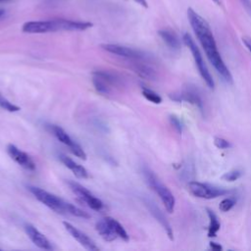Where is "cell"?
<instances>
[{
    "mask_svg": "<svg viewBox=\"0 0 251 251\" xmlns=\"http://www.w3.org/2000/svg\"><path fill=\"white\" fill-rule=\"evenodd\" d=\"M187 18L194 33L196 34V37L198 38L201 46L203 47L206 53L207 58L215 68L216 72L222 76V78L226 82H231V74L227 67L226 66L218 50L217 43L209 24L191 8L187 9Z\"/></svg>",
    "mask_w": 251,
    "mask_h": 251,
    "instance_id": "6da1fadb",
    "label": "cell"
},
{
    "mask_svg": "<svg viewBox=\"0 0 251 251\" xmlns=\"http://www.w3.org/2000/svg\"><path fill=\"white\" fill-rule=\"evenodd\" d=\"M92 26L91 23L73 21L67 19H54L47 21H31L24 24L22 30L25 33H47L61 30H85Z\"/></svg>",
    "mask_w": 251,
    "mask_h": 251,
    "instance_id": "7a4b0ae2",
    "label": "cell"
},
{
    "mask_svg": "<svg viewBox=\"0 0 251 251\" xmlns=\"http://www.w3.org/2000/svg\"><path fill=\"white\" fill-rule=\"evenodd\" d=\"M142 174L147 184L153 189L163 202L166 210L169 213H173L176 205V199L171 190L160 180V178L149 168L145 167L142 170Z\"/></svg>",
    "mask_w": 251,
    "mask_h": 251,
    "instance_id": "3957f363",
    "label": "cell"
},
{
    "mask_svg": "<svg viewBox=\"0 0 251 251\" xmlns=\"http://www.w3.org/2000/svg\"><path fill=\"white\" fill-rule=\"evenodd\" d=\"M182 39H183L184 44L188 47V49L190 50V52L192 54V57L194 59L195 65L198 69V72H199L201 77L203 78V80L205 81V83L207 84V86L209 88H214V86H215L214 79H213V77H212V75H211V74H210V72H209V70H208V68H207V66H206V64L203 60L201 52L199 51V49H198L197 45L195 44L194 40L192 39V37L188 33H184Z\"/></svg>",
    "mask_w": 251,
    "mask_h": 251,
    "instance_id": "277c9868",
    "label": "cell"
},
{
    "mask_svg": "<svg viewBox=\"0 0 251 251\" xmlns=\"http://www.w3.org/2000/svg\"><path fill=\"white\" fill-rule=\"evenodd\" d=\"M27 189L33 194V196L40 201L42 204L50 208L51 210L55 211L56 213H67V204L68 202L64 201L63 199L57 197L50 192L43 190L36 186H27Z\"/></svg>",
    "mask_w": 251,
    "mask_h": 251,
    "instance_id": "5b68a950",
    "label": "cell"
},
{
    "mask_svg": "<svg viewBox=\"0 0 251 251\" xmlns=\"http://www.w3.org/2000/svg\"><path fill=\"white\" fill-rule=\"evenodd\" d=\"M188 191L195 197L202 199H214L219 196L227 194L229 191L209 183H203L199 181H190L187 184Z\"/></svg>",
    "mask_w": 251,
    "mask_h": 251,
    "instance_id": "8992f818",
    "label": "cell"
},
{
    "mask_svg": "<svg viewBox=\"0 0 251 251\" xmlns=\"http://www.w3.org/2000/svg\"><path fill=\"white\" fill-rule=\"evenodd\" d=\"M101 47L106 50L107 52L126 58L127 60H146L148 58V55L141 51V50H137V49H133L130 47H126L124 45H120V44H102Z\"/></svg>",
    "mask_w": 251,
    "mask_h": 251,
    "instance_id": "52a82bcc",
    "label": "cell"
},
{
    "mask_svg": "<svg viewBox=\"0 0 251 251\" xmlns=\"http://www.w3.org/2000/svg\"><path fill=\"white\" fill-rule=\"evenodd\" d=\"M68 184L71 188V190L82 201L84 202L88 207H90L91 209L95 210V211H99L103 208V202L95 197L88 189H86L84 186L80 185L79 183L75 182V181H72L69 180Z\"/></svg>",
    "mask_w": 251,
    "mask_h": 251,
    "instance_id": "ba28073f",
    "label": "cell"
},
{
    "mask_svg": "<svg viewBox=\"0 0 251 251\" xmlns=\"http://www.w3.org/2000/svg\"><path fill=\"white\" fill-rule=\"evenodd\" d=\"M50 130L52 131V133L57 137V139L59 141H61L63 144H65L66 146L69 147L70 151L75 155L76 157L85 160L86 159V154L84 152V150L80 147L79 144H77L75 141H74L70 135L60 126H55V125H51L50 126Z\"/></svg>",
    "mask_w": 251,
    "mask_h": 251,
    "instance_id": "9c48e42d",
    "label": "cell"
},
{
    "mask_svg": "<svg viewBox=\"0 0 251 251\" xmlns=\"http://www.w3.org/2000/svg\"><path fill=\"white\" fill-rule=\"evenodd\" d=\"M7 152L9 154V156L16 163H18L21 167H23L28 171L35 170V163L33 162L31 157L27 153L19 149L17 146H15L13 144H9L7 146Z\"/></svg>",
    "mask_w": 251,
    "mask_h": 251,
    "instance_id": "30bf717a",
    "label": "cell"
},
{
    "mask_svg": "<svg viewBox=\"0 0 251 251\" xmlns=\"http://www.w3.org/2000/svg\"><path fill=\"white\" fill-rule=\"evenodd\" d=\"M63 225H64L65 228L67 229V231L72 235V237H74L85 249L90 250V251H97V250H99V247L95 244V242L90 237H88L85 233H83L82 231H80L79 229L75 227L70 223L63 222Z\"/></svg>",
    "mask_w": 251,
    "mask_h": 251,
    "instance_id": "8fae6325",
    "label": "cell"
},
{
    "mask_svg": "<svg viewBox=\"0 0 251 251\" xmlns=\"http://www.w3.org/2000/svg\"><path fill=\"white\" fill-rule=\"evenodd\" d=\"M144 204L147 207L148 211L150 212V214L155 218V220L163 226V228L165 229V231L167 232L168 236L170 237V239H173V228L169 223V221L167 220L166 216L164 215V213L161 211V209L150 199H145L144 200Z\"/></svg>",
    "mask_w": 251,
    "mask_h": 251,
    "instance_id": "7c38bea8",
    "label": "cell"
},
{
    "mask_svg": "<svg viewBox=\"0 0 251 251\" xmlns=\"http://www.w3.org/2000/svg\"><path fill=\"white\" fill-rule=\"evenodd\" d=\"M25 230L29 237V239L39 248L45 249V250H52L53 247L51 245V242L48 240V238L42 234L37 228H35L33 226L29 224L25 225Z\"/></svg>",
    "mask_w": 251,
    "mask_h": 251,
    "instance_id": "4fadbf2b",
    "label": "cell"
},
{
    "mask_svg": "<svg viewBox=\"0 0 251 251\" xmlns=\"http://www.w3.org/2000/svg\"><path fill=\"white\" fill-rule=\"evenodd\" d=\"M60 161L69 169L72 171V173L78 178H87L88 173L85 170L84 167L78 165L74 160H72L70 157L66 156L65 154H59Z\"/></svg>",
    "mask_w": 251,
    "mask_h": 251,
    "instance_id": "5bb4252c",
    "label": "cell"
},
{
    "mask_svg": "<svg viewBox=\"0 0 251 251\" xmlns=\"http://www.w3.org/2000/svg\"><path fill=\"white\" fill-rule=\"evenodd\" d=\"M133 63L131 64V69L134 73H136L139 76L145 79H155L156 78V72L155 70L150 67L149 65L141 62L142 60H131Z\"/></svg>",
    "mask_w": 251,
    "mask_h": 251,
    "instance_id": "9a60e30c",
    "label": "cell"
},
{
    "mask_svg": "<svg viewBox=\"0 0 251 251\" xmlns=\"http://www.w3.org/2000/svg\"><path fill=\"white\" fill-rule=\"evenodd\" d=\"M158 34L170 49L178 50L180 48V39L174 30L163 28L158 31Z\"/></svg>",
    "mask_w": 251,
    "mask_h": 251,
    "instance_id": "2e32d148",
    "label": "cell"
},
{
    "mask_svg": "<svg viewBox=\"0 0 251 251\" xmlns=\"http://www.w3.org/2000/svg\"><path fill=\"white\" fill-rule=\"evenodd\" d=\"M171 98L176 101H186V102L198 107L199 109H202V107H203V102H202L201 98L199 97V95L191 90H185L178 94L171 95Z\"/></svg>",
    "mask_w": 251,
    "mask_h": 251,
    "instance_id": "e0dca14e",
    "label": "cell"
},
{
    "mask_svg": "<svg viewBox=\"0 0 251 251\" xmlns=\"http://www.w3.org/2000/svg\"><path fill=\"white\" fill-rule=\"evenodd\" d=\"M95 229L100 234V236L106 241H113L118 237V235L114 232V230L105 219L96 223Z\"/></svg>",
    "mask_w": 251,
    "mask_h": 251,
    "instance_id": "ac0fdd59",
    "label": "cell"
},
{
    "mask_svg": "<svg viewBox=\"0 0 251 251\" xmlns=\"http://www.w3.org/2000/svg\"><path fill=\"white\" fill-rule=\"evenodd\" d=\"M207 215L209 218V226H208V236L209 237H215L217 235V232L219 231L221 227V224L219 222V219L217 215L211 211L210 209H207Z\"/></svg>",
    "mask_w": 251,
    "mask_h": 251,
    "instance_id": "d6986e66",
    "label": "cell"
},
{
    "mask_svg": "<svg viewBox=\"0 0 251 251\" xmlns=\"http://www.w3.org/2000/svg\"><path fill=\"white\" fill-rule=\"evenodd\" d=\"M105 220L108 222V224L110 225V226L112 227L114 232L118 235V237H121L125 241H128L129 236H128L127 232L126 231L124 226L117 220H115L111 217H107V218H105Z\"/></svg>",
    "mask_w": 251,
    "mask_h": 251,
    "instance_id": "ffe728a7",
    "label": "cell"
},
{
    "mask_svg": "<svg viewBox=\"0 0 251 251\" xmlns=\"http://www.w3.org/2000/svg\"><path fill=\"white\" fill-rule=\"evenodd\" d=\"M93 75H96V76L100 77L101 79L106 81L111 86H116L120 83V78L116 75H114L112 73H109V72L95 71V72H93Z\"/></svg>",
    "mask_w": 251,
    "mask_h": 251,
    "instance_id": "44dd1931",
    "label": "cell"
},
{
    "mask_svg": "<svg viewBox=\"0 0 251 251\" xmlns=\"http://www.w3.org/2000/svg\"><path fill=\"white\" fill-rule=\"evenodd\" d=\"M92 82H93V85L98 93H100L102 95H109L111 93L112 86L110 84H108L106 81H104L103 79H101L100 77L93 75Z\"/></svg>",
    "mask_w": 251,
    "mask_h": 251,
    "instance_id": "7402d4cb",
    "label": "cell"
},
{
    "mask_svg": "<svg viewBox=\"0 0 251 251\" xmlns=\"http://www.w3.org/2000/svg\"><path fill=\"white\" fill-rule=\"evenodd\" d=\"M142 95L150 102L154 103V104H160L162 102V98L159 94H157L155 91L146 88V87H142Z\"/></svg>",
    "mask_w": 251,
    "mask_h": 251,
    "instance_id": "603a6c76",
    "label": "cell"
},
{
    "mask_svg": "<svg viewBox=\"0 0 251 251\" xmlns=\"http://www.w3.org/2000/svg\"><path fill=\"white\" fill-rule=\"evenodd\" d=\"M67 213L73 215V216H75V217H79V218H82V219H89L90 218V215L87 214L86 212L82 211L81 209L75 207V205L71 204L68 202L67 204Z\"/></svg>",
    "mask_w": 251,
    "mask_h": 251,
    "instance_id": "cb8c5ba5",
    "label": "cell"
},
{
    "mask_svg": "<svg viewBox=\"0 0 251 251\" xmlns=\"http://www.w3.org/2000/svg\"><path fill=\"white\" fill-rule=\"evenodd\" d=\"M0 107L8 112H18L20 110L19 106L11 103L5 97H3L1 94H0Z\"/></svg>",
    "mask_w": 251,
    "mask_h": 251,
    "instance_id": "d4e9b609",
    "label": "cell"
},
{
    "mask_svg": "<svg viewBox=\"0 0 251 251\" xmlns=\"http://www.w3.org/2000/svg\"><path fill=\"white\" fill-rule=\"evenodd\" d=\"M241 176H242V171L235 169V170H231V171L226 172V174H224L222 178L226 180V181H230L231 182V181H234V180L238 179Z\"/></svg>",
    "mask_w": 251,
    "mask_h": 251,
    "instance_id": "484cf974",
    "label": "cell"
},
{
    "mask_svg": "<svg viewBox=\"0 0 251 251\" xmlns=\"http://www.w3.org/2000/svg\"><path fill=\"white\" fill-rule=\"evenodd\" d=\"M235 205V200L231 197H227V198H225L221 201L220 205H219V208L222 212H228L229 210L232 209V207Z\"/></svg>",
    "mask_w": 251,
    "mask_h": 251,
    "instance_id": "4316f807",
    "label": "cell"
},
{
    "mask_svg": "<svg viewBox=\"0 0 251 251\" xmlns=\"http://www.w3.org/2000/svg\"><path fill=\"white\" fill-rule=\"evenodd\" d=\"M214 144L219 149H227L230 147V143L226 139L222 138V137H215Z\"/></svg>",
    "mask_w": 251,
    "mask_h": 251,
    "instance_id": "83f0119b",
    "label": "cell"
},
{
    "mask_svg": "<svg viewBox=\"0 0 251 251\" xmlns=\"http://www.w3.org/2000/svg\"><path fill=\"white\" fill-rule=\"evenodd\" d=\"M170 122H171V124L174 126V127H175L179 133L182 131V124H181L180 120H179L177 117H176V116H171V117H170Z\"/></svg>",
    "mask_w": 251,
    "mask_h": 251,
    "instance_id": "f1b7e54d",
    "label": "cell"
},
{
    "mask_svg": "<svg viewBox=\"0 0 251 251\" xmlns=\"http://www.w3.org/2000/svg\"><path fill=\"white\" fill-rule=\"evenodd\" d=\"M247 13L251 16V0H240Z\"/></svg>",
    "mask_w": 251,
    "mask_h": 251,
    "instance_id": "f546056e",
    "label": "cell"
},
{
    "mask_svg": "<svg viewBox=\"0 0 251 251\" xmlns=\"http://www.w3.org/2000/svg\"><path fill=\"white\" fill-rule=\"evenodd\" d=\"M242 42L247 47V49L251 52V37H243Z\"/></svg>",
    "mask_w": 251,
    "mask_h": 251,
    "instance_id": "4dcf8cb0",
    "label": "cell"
},
{
    "mask_svg": "<svg viewBox=\"0 0 251 251\" xmlns=\"http://www.w3.org/2000/svg\"><path fill=\"white\" fill-rule=\"evenodd\" d=\"M210 247L213 250H221L222 249V246L220 244H217L216 242H210Z\"/></svg>",
    "mask_w": 251,
    "mask_h": 251,
    "instance_id": "1f68e13d",
    "label": "cell"
},
{
    "mask_svg": "<svg viewBox=\"0 0 251 251\" xmlns=\"http://www.w3.org/2000/svg\"><path fill=\"white\" fill-rule=\"evenodd\" d=\"M135 3H137V4H139V5H141L142 7H144V8H147L148 7V5H147V1L146 0H133Z\"/></svg>",
    "mask_w": 251,
    "mask_h": 251,
    "instance_id": "d6a6232c",
    "label": "cell"
},
{
    "mask_svg": "<svg viewBox=\"0 0 251 251\" xmlns=\"http://www.w3.org/2000/svg\"><path fill=\"white\" fill-rule=\"evenodd\" d=\"M215 3H217L218 5H220L221 4V2H220V0H213Z\"/></svg>",
    "mask_w": 251,
    "mask_h": 251,
    "instance_id": "836d02e7",
    "label": "cell"
},
{
    "mask_svg": "<svg viewBox=\"0 0 251 251\" xmlns=\"http://www.w3.org/2000/svg\"><path fill=\"white\" fill-rule=\"evenodd\" d=\"M3 14H4V11H3V10H0V17H1Z\"/></svg>",
    "mask_w": 251,
    "mask_h": 251,
    "instance_id": "e575fe53",
    "label": "cell"
},
{
    "mask_svg": "<svg viewBox=\"0 0 251 251\" xmlns=\"http://www.w3.org/2000/svg\"><path fill=\"white\" fill-rule=\"evenodd\" d=\"M2 1H7V0H0V2H2Z\"/></svg>",
    "mask_w": 251,
    "mask_h": 251,
    "instance_id": "d590c367",
    "label": "cell"
}]
</instances>
